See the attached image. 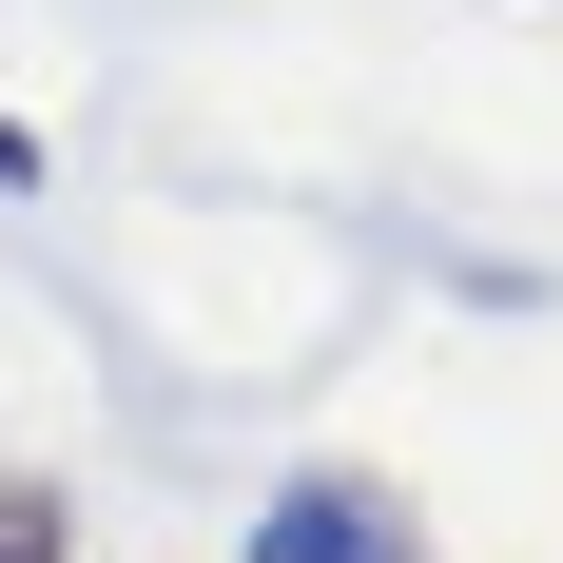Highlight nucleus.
Listing matches in <instances>:
<instances>
[{"label":"nucleus","instance_id":"nucleus-1","mask_svg":"<svg viewBox=\"0 0 563 563\" xmlns=\"http://www.w3.org/2000/svg\"><path fill=\"white\" fill-rule=\"evenodd\" d=\"M253 563H428V525H408L389 486L311 466V486H273V506H253Z\"/></svg>","mask_w":563,"mask_h":563},{"label":"nucleus","instance_id":"nucleus-2","mask_svg":"<svg viewBox=\"0 0 563 563\" xmlns=\"http://www.w3.org/2000/svg\"><path fill=\"white\" fill-rule=\"evenodd\" d=\"M0 563H58V486H20V466H0Z\"/></svg>","mask_w":563,"mask_h":563},{"label":"nucleus","instance_id":"nucleus-3","mask_svg":"<svg viewBox=\"0 0 563 563\" xmlns=\"http://www.w3.org/2000/svg\"><path fill=\"white\" fill-rule=\"evenodd\" d=\"M0 195H40V136H20V117H0Z\"/></svg>","mask_w":563,"mask_h":563}]
</instances>
